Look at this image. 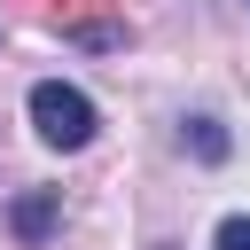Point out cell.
<instances>
[{
	"label": "cell",
	"mask_w": 250,
	"mask_h": 250,
	"mask_svg": "<svg viewBox=\"0 0 250 250\" xmlns=\"http://www.w3.org/2000/svg\"><path fill=\"white\" fill-rule=\"evenodd\" d=\"M31 125H39L47 148H86L94 141V102L78 86H62V78H39L31 86Z\"/></svg>",
	"instance_id": "1"
},
{
	"label": "cell",
	"mask_w": 250,
	"mask_h": 250,
	"mask_svg": "<svg viewBox=\"0 0 250 250\" xmlns=\"http://www.w3.org/2000/svg\"><path fill=\"white\" fill-rule=\"evenodd\" d=\"M47 219H55V195H31V203H16V227H23L31 242L47 234Z\"/></svg>",
	"instance_id": "2"
},
{
	"label": "cell",
	"mask_w": 250,
	"mask_h": 250,
	"mask_svg": "<svg viewBox=\"0 0 250 250\" xmlns=\"http://www.w3.org/2000/svg\"><path fill=\"white\" fill-rule=\"evenodd\" d=\"M195 156H227V133H219L211 117H195Z\"/></svg>",
	"instance_id": "3"
},
{
	"label": "cell",
	"mask_w": 250,
	"mask_h": 250,
	"mask_svg": "<svg viewBox=\"0 0 250 250\" xmlns=\"http://www.w3.org/2000/svg\"><path fill=\"white\" fill-rule=\"evenodd\" d=\"M211 250H250V219H219V242Z\"/></svg>",
	"instance_id": "4"
},
{
	"label": "cell",
	"mask_w": 250,
	"mask_h": 250,
	"mask_svg": "<svg viewBox=\"0 0 250 250\" xmlns=\"http://www.w3.org/2000/svg\"><path fill=\"white\" fill-rule=\"evenodd\" d=\"M16 8H23V16H62L70 0H16Z\"/></svg>",
	"instance_id": "5"
}]
</instances>
